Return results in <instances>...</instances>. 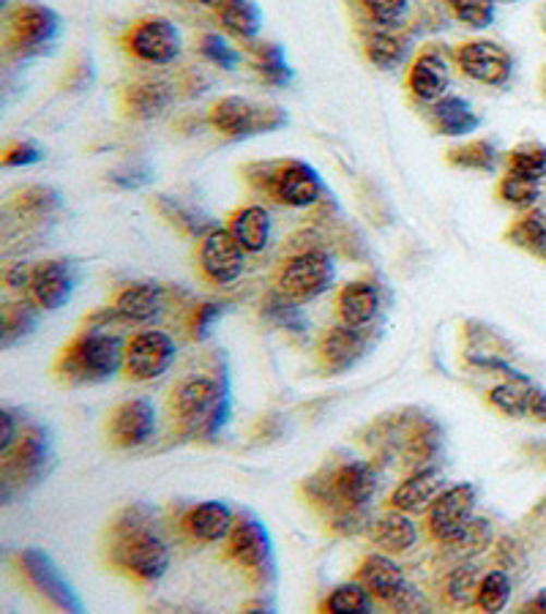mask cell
Returning <instances> with one entry per match:
<instances>
[{"label":"cell","mask_w":546,"mask_h":614,"mask_svg":"<svg viewBox=\"0 0 546 614\" xmlns=\"http://www.w3.org/2000/svg\"><path fill=\"white\" fill-rule=\"evenodd\" d=\"M148 505H129L107 530V557L137 581H156L170 568V547L156 532Z\"/></svg>","instance_id":"cell-1"},{"label":"cell","mask_w":546,"mask_h":614,"mask_svg":"<svg viewBox=\"0 0 546 614\" xmlns=\"http://www.w3.org/2000/svg\"><path fill=\"white\" fill-rule=\"evenodd\" d=\"M377 478L366 462H342L304 483L306 498L331 516L333 527L355 530L364 508L375 498Z\"/></svg>","instance_id":"cell-2"},{"label":"cell","mask_w":546,"mask_h":614,"mask_svg":"<svg viewBox=\"0 0 546 614\" xmlns=\"http://www.w3.org/2000/svg\"><path fill=\"white\" fill-rule=\"evenodd\" d=\"M232 396L227 374H192L172 391V418L186 438L216 440L230 421Z\"/></svg>","instance_id":"cell-3"},{"label":"cell","mask_w":546,"mask_h":614,"mask_svg":"<svg viewBox=\"0 0 546 614\" xmlns=\"http://www.w3.org/2000/svg\"><path fill=\"white\" fill-rule=\"evenodd\" d=\"M126 342L107 326L85 328L61 349L56 360V377L66 385H99L123 369Z\"/></svg>","instance_id":"cell-4"},{"label":"cell","mask_w":546,"mask_h":614,"mask_svg":"<svg viewBox=\"0 0 546 614\" xmlns=\"http://www.w3.org/2000/svg\"><path fill=\"white\" fill-rule=\"evenodd\" d=\"M243 175L257 192L284 208H312L323 197V181L317 170L299 159L257 161L248 164Z\"/></svg>","instance_id":"cell-5"},{"label":"cell","mask_w":546,"mask_h":614,"mask_svg":"<svg viewBox=\"0 0 546 614\" xmlns=\"http://www.w3.org/2000/svg\"><path fill=\"white\" fill-rule=\"evenodd\" d=\"M0 483H3V500L12 498L14 489H28L45 481L50 472L52 459V440L45 427H28L7 454H0Z\"/></svg>","instance_id":"cell-6"},{"label":"cell","mask_w":546,"mask_h":614,"mask_svg":"<svg viewBox=\"0 0 546 614\" xmlns=\"http://www.w3.org/2000/svg\"><path fill=\"white\" fill-rule=\"evenodd\" d=\"M61 39V17L41 3H23L7 14V52L17 61L39 58Z\"/></svg>","instance_id":"cell-7"},{"label":"cell","mask_w":546,"mask_h":614,"mask_svg":"<svg viewBox=\"0 0 546 614\" xmlns=\"http://www.w3.org/2000/svg\"><path fill=\"white\" fill-rule=\"evenodd\" d=\"M210 126L230 139L257 137V134L277 132L288 123V112L277 105H259L243 96H225L210 107Z\"/></svg>","instance_id":"cell-8"},{"label":"cell","mask_w":546,"mask_h":614,"mask_svg":"<svg viewBox=\"0 0 546 614\" xmlns=\"http://www.w3.org/2000/svg\"><path fill=\"white\" fill-rule=\"evenodd\" d=\"M337 279V262L323 249H304L299 255L288 257L277 271V287L282 295H288L295 304L320 298L328 293Z\"/></svg>","instance_id":"cell-9"},{"label":"cell","mask_w":546,"mask_h":614,"mask_svg":"<svg viewBox=\"0 0 546 614\" xmlns=\"http://www.w3.org/2000/svg\"><path fill=\"white\" fill-rule=\"evenodd\" d=\"M227 557L235 560L254 581H268L274 579V543H270L268 530L257 516H252L248 511L235 516L230 536H227Z\"/></svg>","instance_id":"cell-10"},{"label":"cell","mask_w":546,"mask_h":614,"mask_svg":"<svg viewBox=\"0 0 546 614\" xmlns=\"http://www.w3.org/2000/svg\"><path fill=\"white\" fill-rule=\"evenodd\" d=\"M123 50L139 63L150 66H167L181 56V30L167 17L137 20L121 39Z\"/></svg>","instance_id":"cell-11"},{"label":"cell","mask_w":546,"mask_h":614,"mask_svg":"<svg viewBox=\"0 0 546 614\" xmlns=\"http://www.w3.org/2000/svg\"><path fill=\"white\" fill-rule=\"evenodd\" d=\"M178 349L170 333L165 331H139L126 342V355H123V371L134 382H150L167 374L175 360Z\"/></svg>","instance_id":"cell-12"},{"label":"cell","mask_w":546,"mask_h":614,"mask_svg":"<svg viewBox=\"0 0 546 614\" xmlns=\"http://www.w3.org/2000/svg\"><path fill=\"white\" fill-rule=\"evenodd\" d=\"M248 251L238 244L235 235L225 228H214L199 238L197 246V268L205 282L210 284H232L241 279L246 268Z\"/></svg>","instance_id":"cell-13"},{"label":"cell","mask_w":546,"mask_h":614,"mask_svg":"<svg viewBox=\"0 0 546 614\" xmlns=\"http://www.w3.org/2000/svg\"><path fill=\"white\" fill-rule=\"evenodd\" d=\"M453 61L464 77L489 85V88H502L513 77V56L506 47L489 39H473L459 45Z\"/></svg>","instance_id":"cell-14"},{"label":"cell","mask_w":546,"mask_h":614,"mask_svg":"<svg viewBox=\"0 0 546 614\" xmlns=\"http://www.w3.org/2000/svg\"><path fill=\"white\" fill-rule=\"evenodd\" d=\"M478 492L473 483H457V487L442 489L435 498V503L426 508V530L435 541H453L464 527L473 521Z\"/></svg>","instance_id":"cell-15"},{"label":"cell","mask_w":546,"mask_h":614,"mask_svg":"<svg viewBox=\"0 0 546 614\" xmlns=\"http://www.w3.org/2000/svg\"><path fill=\"white\" fill-rule=\"evenodd\" d=\"M20 570L25 574L28 585L56 609L83 612V601H80V595L72 590L66 576L61 574V568L52 563V557L47 552H41V549H25V552H20Z\"/></svg>","instance_id":"cell-16"},{"label":"cell","mask_w":546,"mask_h":614,"mask_svg":"<svg viewBox=\"0 0 546 614\" xmlns=\"http://www.w3.org/2000/svg\"><path fill=\"white\" fill-rule=\"evenodd\" d=\"M107 434L116 449H139L156 434V407L150 398H126L107 418Z\"/></svg>","instance_id":"cell-17"},{"label":"cell","mask_w":546,"mask_h":614,"mask_svg":"<svg viewBox=\"0 0 546 614\" xmlns=\"http://www.w3.org/2000/svg\"><path fill=\"white\" fill-rule=\"evenodd\" d=\"M77 266L72 260H45L34 266L31 277L28 300H34L39 309L56 311L69 304L77 287Z\"/></svg>","instance_id":"cell-18"},{"label":"cell","mask_w":546,"mask_h":614,"mask_svg":"<svg viewBox=\"0 0 546 614\" xmlns=\"http://www.w3.org/2000/svg\"><path fill=\"white\" fill-rule=\"evenodd\" d=\"M451 88V66L435 47H424L408 69V90L418 105H435Z\"/></svg>","instance_id":"cell-19"},{"label":"cell","mask_w":546,"mask_h":614,"mask_svg":"<svg viewBox=\"0 0 546 614\" xmlns=\"http://www.w3.org/2000/svg\"><path fill=\"white\" fill-rule=\"evenodd\" d=\"M369 349V342H366L364 328H353V326H339L328 328L326 333L317 342V360L326 371L331 374H339V371H348L359 364L361 358Z\"/></svg>","instance_id":"cell-20"},{"label":"cell","mask_w":546,"mask_h":614,"mask_svg":"<svg viewBox=\"0 0 546 614\" xmlns=\"http://www.w3.org/2000/svg\"><path fill=\"white\" fill-rule=\"evenodd\" d=\"M232 525H235V514L221 500H205V503L192 505L181 519V530L197 543L227 541Z\"/></svg>","instance_id":"cell-21"},{"label":"cell","mask_w":546,"mask_h":614,"mask_svg":"<svg viewBox=\"0 0 546 614\" xmlns=\"http://www.w3.org/2000/svg\"><path fill=\"white\" fill-rule=\"evenodd\" d=\"M161 309H165V290L154 282H137L118 290L116 300L107 311L112 315V320L150 322L161 315Z\"/></svg>","instance_id":"cell-22"},{"label":"cell","mask_w":546,"mask_h":614,"mask_svg":"<svg viewBox=\"0 0 546 614\" xmlns=\"http://www.w3.org/2000/svg\"><path fill=\"white\" fill-rule=\"evenodd\" d=\"M361 47L372 66L397 69L410 56V34L404 28H380V25H364L361 28Z\"/></svg>","instance_id":"cell-23"},{"label":"cell","mask_w":546,"mask_h":614,"mask_svg":"<svg viewBox=\"0 0 546 614\" xmlns=\"http://www.w3.org/2000/svg\"><path fill=\"white\" fill-rule=\"evenodd\" d=\"M442 492V472L435 465L415 467L408 478L391 494V508L404 511V514H421L435 503L437 494Z\"/></svg>","instance_id":"cell-24"},{"label":"cell","mask_w":546,"mask_h":614,"mask_svg":"<svg viewBox=\"0 0 546 614\" xmlns=\"http://www.w3.org/2000/svg\"><path fill=\"white\" fill-rule=\"evenodd\" d=\"M172 99H175V88L167 79H137V83H129L121 94L123 112L137 121L159 118L172 105Z\"/></svg>","instance_id":"cell-25"},{"label":"cell","mask_w":546,"mask_h":614,"mask_svg":"<svg viewBox=\"0 0 546 614\" xmlns=\"http://www.w3.org/2000/svg\"><path fill=\"white\" fill-rule=\"evenodd\" d=\"M359 581L372 592V598H377L380 603H386L391 609V603L402 595V590L408 587L402 568L393 563V557L388 554H369L359 568Z\"/></svg>","instance_id":"cell-26"},{"label":"cell","mask_w":546,"mask_h":614,"mask_svg":"<svg viewBox=\"0 0 546 614\" xmlns=\"http://www.w3.org/2000/svg\"><path fill=\"white\" fill-rule=\"evenodd\" d=\"M380 311V290L372 282H348L337 293V315L339 322L353 328H369Z\"/></svg>","instance_id":"cell-27"},{"label":"cell","mask_w":546,"mask_h":614,"mask_svg":"<svg viewBox=\"0 0 546 614\" xmlns=\"http://www.w3.org/2000/svg\"><path fill=\"white\" fill-rule=\"evenodd\" d=\"M369 538L375 547L383 549V552L402 554L408 552L410 547H415V541H418V530H415V521L410 519V514L391 508L388 514H383L380 519L372 521Z\"/></svg>","instance_id":"cell-28"},{"label":"cell","mask_w":546,"mask_h":614,"mask_svg":"<svg viewBox=\"0 0 546 614\" xmlns=\"http://www.w3.org/2000/svg\"><path fill=\"white\" fill-rule=\"evenodd\" d=\"M227 230L235 235L238 244H241L248 255H259V251L268 246L274 222H270V213L265 211L263 205H243V208H238L230 217V228Z\"/></svg>","instance_id":"cell-29"},{"label":"cell","mask_w":546,"mask_h":614,"mask_svg":"<svg viewBox=\"0 0 546 614\" xmlns=\"http://www.w3.org/2000/svg\"><path fill=\"white\" fill-rule=\"evenodd\" d=\"M429 121L446 137H464L481 126V118L462 96H442L440 101L429 105Z\"/></svg>","instance_id":"cell-30"},{"label":"cell","mask_w":546,"mask_h":614,"mask_svg":"<svg viewBox=\"0 0 546 614\" xmlns=\"http://www.w3.org/2000/svg\"><path fill=\"white\" fill-rule=\"evenodd\" d=\"M221 28L241 41H252L263 28V12L254 0H227L225 7L216 12Z\"/></svg>","instance_id":"cell-31"},{"label":"cell","mask_w":546,"mask_h":614,"mask_svg":"<svg viewBox=\"0 0 546 614\" xmlns=\"http://www.w3.org/2000/svg\"><path fill=\"white\" fill-rule=\"evenodd\" d=\"M533 382L524 374L508 377L506 382L495 385L489 391V404L495 409H500L502 416L511 418H527L530 413V396H533Z\"/></svg>","instance_id":"cell-32"},{"label":"cell","mask_w":546,"mask_h":614,"mask_svg":"<svg viewBox=\"0 0 546 614\" xmlns=\"http://www.w3.org/2000/svg\"><path fill=\"white\" fill-rule=\"evenodd\" d=\"M353 7L366 25L404 28L413 14L415 0H353Z\"/></svg>","instance_id":"cell-33"},{"label":"cell","mask_w":546,"mask_h":614,"mask_svg":"<svg viewBox=\"0 0 546 614\" xmlns=\"http://www.w3.org/2000/svg\"><path fill=\"white\" fill-rule=\"evenodd\" d=\"M156 208H159V213L172 224V228L181 230L183 235H192V238H203L205 233H210V230L216 228V224L210 222L205 213H199L197 208H192V205L181 202V199L175 197H167V194H161V197L156 199Z\"/></svg>","instance_id":"cell-34"},{"label":"cell","mask_w":546,"mask_h":614,"mask_svg":"<svg viewBox=\"0 0 546 614\" xmlns=\"http://www.w3.org/2000/svg\"><path fill=\"white\" fill-rule=\"evenodd\" d=\"M254 56V72L265 79L274 88H288L293 83V66L284 58V50L274 41H265V45H257L252 50Z\"/></svg>","instance_id":"cell-35"},{"label":"cell","mask_w":546,"mask_h":614,"mask_svg":"<svg viewBox=\"0 0 546 614\" xmlns=\"http://www.w3.org/2000/svg\"><path fill=\"white\" fill-rule=\"evenodd\" d=\"M508 244L530 251V255L546 257V213L527 211L506 230Z\"/></svg>","instance_id":"cell-36"},{"label":"cell","mask_w":546,"mask_h":614,"mask_svg":"<svg viewBox=\"0 0 546 614\" xmlns=\"http://www.w3.org/2000/svg\"><path fill=\"white\" fill-rule=\"evenodd\" d=\"M263 315L268 317L274 326L284 328L290 333H306L310 331V320L301 311V306L295 300H290L288 295H282L279 290H270L263 300Z\"/></svg>","instance_id":"cell-37"},{"label":"cell","mask_w":546,"mask_h":614,"mask_svg":"<svg viewBox=\"0 0 546 614\" xmlns=\"http://www.w3.org/2000/svg\"><path fill=\"white\" fill-rule=\"evenodd\" d=\"M448 161L453 167H462V170L495 172L500 154H497V148L489 139H473V143L457 145V148L448 150Z\"/></svg>","instance_id":"cell-38"},{"label":"cell","mask_w":546,"mask_h":614,"mask_svg":"<svg viewBox=\"0 0 546 614\" xmlns=\"http://www.w3.org/2000/svg\"><path fill=\"white\" fill-rule=\"evenodd\" d=\"M323 612L331 614H369L372 612V592L355 581H344V585L333 587L331 595L323 601Z\"/></svg>","instance_id":"cell-39"},{"label":"cell","mask_w":546,"mask_h":614,"mask_svg":"<svg viewBox=\"0 0 546 614\" xmlns=\"http://www.w3.org/2000/svg\"><path fill=\"white\" fill-rule=\"evenodd\" d=\"M61 208V194L50 186H28L14 197V211L20 219H45Z\"/></svg>","instance_id":"cell-40"},{"label":"cell","mask_w":546,"mask_h":614,"mask_svg":"<svg viewBox=\"0 0 546 614\" xmlns=\"http://www.w3.org/2000/svg\"><path fill=\"white\" fill-rule=\"evenodd\" d=\"M478 570L473 565H457L442 581V598L448 606H470L478 595Z\"/></svg>","instance_id":"cell-41"},{"label":"cell","mask_w":546,"mask_h":614,"mask_svg":"<svg viewBox=\"0 0 546 614\" xmlns=\"http://www.w3.org/2000/svg\"><path fill=\"white\" fill-rule=\"evenodd\" d=\"M508 601H511V579L506 570H489L481 576L478 595H475V606L481 612L497 614L508 606Z\"/></svg>","instance_id":"cell-42"},{"label":"cell","mask_w":546,"mask_h":614,"mask_svg":"<svg viewBox=\"0 0 546 614\" xmlns=\"http://www.w3.org/2000/svg\"><path fill=\"white\" fill-rule=\"evenodd\" d=\"M506 172L530 177V181H541V177H546V148L538 143L517 145V148L508 154Z\"/></svg>","instance_id":"cell-43"},{"label":"cell","mask_w":546,"mask_h":614,"mask_svg":"<svg viewBox=\"0 0 546 614\" xmlns=\"http://www.w3.org/2000/svg\"><path fill=\"white\" fill-rule=\"evenodd\" d=\"M36 309L39 306L34 300H23V304H7L3 306V347H12L23 336H28L36 328Z\"/></svg>","instance_id":"cell-44"},{"label":"cell","mask_w":546,"mask_h":614,"mask_svg":"<svg viewBox=\"0 0 546 614\" xmlns=\"http://www.w3.org/2000/svg\"><path fill=\"white\" fill-rule=\"evenodd\" d=\"M408 459L413 462V465L424 467L429 465L432 459H435V454L440 451V429L435 427L432 421H421L418 427L410 432L408 438Z\"/></svg>","instance_id":"cell-45"},{"label":"cell","mask_w":546,"mask_h":614,"mask_svg":"<svg viewBox=\"0 0 546 614\" xmlns=\"http://www.w3.org/2000/svg\"><path fill=\"white\" fill-rule=\"evenodd\" d=\"M442 3L468 28L484 30L495 23V0H442Z\"/></svg>","instance_id":"cell-46"},{"label":"cell","mask_w":546,"mask_h":614,"mask_svg":"<svg viewBox=\"0 0 546 614\" xmlns=\"http://www.w3.org/2000/svg\"><path fill=\"white\" fill-rule=\"evenodd\" d=\"M541 181H530V177L513 175V172H506L497 186V194H500L502 202L513 205V208H533L535 199L541 197Z\"/></svg>","instance_id":"cell-47"},{"label":"cell","mask_w":546,"mask_h":614,"mask_svg":"<svg viewBox=\"0 0 546 614\" xmlns=\"http://www.w3.org/2000/svg\"><path fill=\"white\" fill-rule=\"evenodd\" d=\"M225 311L227 304H216V300H205V304L194 306V309L189 311V320H186L189 339H194V342H205Z\"/></svg>","instance_id":"cell-48"},{"label":"cell","mask_w":546,"mask_h":614,"mask_svg":"<svg viewBox=\"0 0 546 614\" xmlns=\"http://www.w3.org/2000/svg\"><path fill=\"white\" fill-rule=\"evenodd\" d=\"M199 56L214 63V66L225 69V72H232L241 63V52L232 45H227V39H221L219 34H205L199 39Z\"/></svg>","instance_id":"cell-49"},{"label":"cell","mask_w":546,"mask_h":614,"mask_svg":"<svg viewBox=\"0 0 546 614\" xmlns=\"http://www.w3.org/2000/svg\"><path fill=\"white\" fill-rule=\"evenodd\" d=\"M150 177H154V170H150L148 164H126V167H118V170H112L110 175H107V181L112 183V186L118 188H143L145 183H150Z\"/></svg>","instance_id":"cell-50"},{"label":"cell","mask_w":546,"mask_h":614,"mask_svg":"<svg viewBox=\"0 0 546 614\" xmlns=\"http://www.w3.org/2000/svg\"><path fill=\"white\" fill-rule=\"evenodd\" d=\"M41 159H45V154L34 143H14L3 154V167H31Z\"/></svg>","instance_id":"cell-51"},{"label":"cell","mask_w":546,"mask_h":614,"mask_svg":"<svg viewBox=\"0 0 546 614\" xmlns=\"http://www.w3.org/2000/svg\"><path fill=\"white\" fill-rule=\"evenodd\" d=\"M31 277H34V266H28V262H14V266H9L7 273H3L9 287L25 290V293H28L31 287Z\"/></svg>","instance_id":"cell-52"},{"label":"cell","mask_w":546,"mask_h":614,"mask_svg":"<svg viewBox=\"0 0 546 614\" xmlns=\"http://www.w3.org/2000/svg\"><path fill=\"white\" fill-rule=\"evenodd\" d=\"M0 418H3V438H0V454H7L9 449H12L14 443H17V427H14V413L12 409H3L0 413Z\"/></svg>","instance_id":"cell-53"},{"label":"cell","mask_w":546,"mask_h":614,"mask_svg":"<svg viewBox=\"0 0 546 614\" xmlns=\"http://www.w3.org/2000/svg\"><path fill=\"white\" fill-rule=\"evenodd\" d=\"M527 418H533V421L538 423H546V391H541V388H533Z\"/></svg>","instance_id":"cell-54"},{"label":"cell","mask_w":546,"mask_h":614,"mask_svg":"<svg viewBox=\"0 0 546 614\" xmlns=\"http://www.w3.org/2000/svg\"><path fill=\"white\" fill-rule=\"evenodd\" d=\"M178 3H192V7H203V9H210V12H219L221 7H225L227 0H178Z\"/></svg>","instance_id":"cell-55"},{"label":"cell","mask_w":546,"mask_h":614,"mask_svg":"<svg viewBox=\"0 0 546 614\" xmlns=\"http://www.w3.org/2000/svg\"><path fill=\"white\" fill-rule=\"evenodd\" d=\"M524 609H527V612H546V587L538 592V595L530 598L527 606H524Z\"/></svg>","instance_id":"cell-56"},{"label":"cell","mask_w":546,"mask_h":614,"mask_svg":"<svg viewBox=\"0 0 546 614\" xmlns=\"http://www.w3.org/2000/svg\"><path fill=\"white\" fill-rule=\"evenodd\" d=\"M506 3H513V0H506Z\"/></svg>","instance_id":"cell-57"},{"label":"cell","mask_w":546,"mask_h":614,"mask_svg":"<svg viewBox=\"0 0 546 614\" xmlns=\"http://www.w3.org/2000/svg\"><path fill=\"white\" fill-rule=\"evenodd\" d=\"M3 3H9V0H3Z\"/></svg>","instance_id":"cell-58"}]
</instances>
